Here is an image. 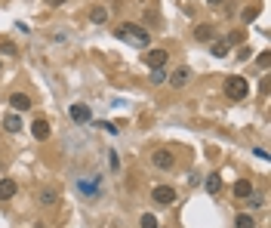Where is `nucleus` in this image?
Wrapping results in <instances>:
<instances>
[{
	"mask_svg": "<svg viewBox=\"0 0 271 228\" xmlns=\"http://www.w3.org/2000/svg\"><path fill=\"white\" fill-rule=\"evenodd\" d=\"M114 37H117V40L133 43V47H148L151 31H148V28H142V25H136V22H120V25L114 28Z\"/></svg>",
	"mask_w": 271,
	"mask_h": 228,
	"instance_id": "f257e3e1",
	"label": "nucleus"
},
{
	"mask_svg": "<svg viewBox=\"0 0 271 228\" xmlns=\"http://www.w3.org/2000/svg\"><path fill=\"white\" fill-rule=\"evenodd\" d=\"M225 96H228L231 102L246 99V96H250V81H246V77H241V74L225 77Z\"/></svg>",
	"mask_w": 271,
	"mask_h": 228,
	"instance_id": "f03ea898",
	"label": "nucleus"
},
{
	"mask_svg": "<svg viewBox=\"0 0 271 228\" xmlns=\"http://www.w3.org/2000/svg\"><path fill=\"white\" fill-rule=\"evenodd\" d=\"M176 200H179V191L173 185H154L151 188V203H157V207H173Z\"/></svg>",
	"mask_w": 271,
	"mask_h": 228,
	"instance_id": "7ed1b4c3",
	"label": "nucleus"
},
{
	"mask_svg": "<svg viewBox=\"0 0 271 228\" xmlns=\"http://www.w3.org/2000/svg\"><path fill=\"white\" fill-rule=\"evenodd\" d=\"M191 81H194V71H191L188 65H179V68H176V71H170V77H167V84L176 86V89H185Z\"/></svg>",
	"mask_w": 271,
	"mask_h": 228,
	"instance_id": "20e7f679",
	"label": "nucleus"
},
{
	"mask_svg": "<svg viewBox=\"0 0 271 228\" xmlns=\"http://www.w3.org/2000/svg\"><path fill=\"white\" fill-rule=\"evenodd\" d=\"M167 59H170V53L167 50H160V47H154V50H145V56H142V62L154 71V68H163L167 65Z\"/></svg>",
	"mask_w": 271,
	"mask_h": 228,
	"instance_id": "39448f33",
	"label": "nucleus"
},
{
	"mask_svg": "<svg viewBox=\"0 0 271 228\" xmlns=\"http://www.w3.org/2000/svg\"><path fill=\"white\" fill-rule=\"evenodd\" d=\"M151 164H154L157 170H173L176 157H173V151H167V148H157V151L151 154Z\"/></svg>",
	"mask_w": 271,
	"mask_h": 228,
	"instance_id": "423d86ee",
	"label": "nucleus"
},
{
	"mask_svg": "<svg viewBox=\"0 0 271 228\" xmlns=\"http://www.w3.org/2000/svg\"><path fill=\"white\" fill-rule=\"evenodd\" d=\"M50 123H46L43 117H37V120H34L31 123V136H34V139H37V142H46V139H50Z\"/></svg>",
	"mask_w": 271,
	"mask_h": 228,
	"instance_id": "0eeeda50",
	"label": "nucleus"
},
{
	"mask_svg": "<svg viewBox=\"0 0 271 228\" xmlns=\"http://www.w3.org/2000/svg\"><path fill=\"white\" fill-rule=\"evenodd\" d=\"M16 191H19L16 179H0V203H3V200H13Z\"/></svg>",
	"mask_w": 271,
	"mask_h": 228,
	"instance_id": "6e6552de",
	"label": "nucleus"
},
{
	"mask_svg": "<svg viewBox=\"0 0 271 228\" xmlns=\"http://www.w3.org/2000/svg\"><path fill=\"white\" fill-rule=\"evenodd\" d=\"M68 114H71V120H77V123H90V117H92V114H90V105H80V102L68 108Z\"/></svg>",
	"mask_w": 271,
	"mask_h": 228,
	"instance_id": "1a4fd4ad",
	"label": "nucleus"
},
{
	"mask_svg": "<svg viewBox=\"0 0 271 228\" xmlns=\"http://www.w3.org/2000/svg\"><path fill=\"white\" fill-rule=\"evenodd\" d=\"M9 105H13V111H28L31 108V96L28 93H13L9 96Z\"/></svg>",
	"mask_w": 271,
	"mask_h": 228,
	"instance_id": "9d476101",
	"label": "nucleus"
},
{
	"mask_svg": "<svg viewBox=\"0 0 271 228\" xmlns=\"http://www.w3.org/2000/svg\"><path fill=\"white\" fill-rule=\"evenodd\" d=\"M231 191H234V198H241V200H243V198H250V195H253V182H250V179H238Z\"/></svg>",
	"mask_w": 271,
	"mask_h": 228,
	"instance_id": "9b49d317",
	"label": "nucleus"
},
{
	"mask_svg": "<svg viewBox=\"0 0 271 228\" xmlns=\"http://www.w3.org/2000/svg\"><path fill=\"white\" fill-rule=\"evenodd\" d=\"M204 185H207V195H213V198L222 195V176H219V173H210Z\"/></svg>",
	"mask_w": 271,
	"mask_h": 228,
	"instance_id": "f8f14e48",
	"label": "nucleus"
},
{
	"mask_svg": "<svg viewBox=\"0 0 271 228\" xmlns=\"http://www.w3.org/2000/svg\"><path fill=\"white\" fill-rule=\"evenodd\" d=\"M56 200H59V191H56V188H40V195H37V203H40V207H53Z\"/></svg>",
	"mask_w": 271,
	"mask_h": 228,
	"instance_id": "ddd939ff",
	"label": "nucleus"
},
{
	"mask_svg": "<svg viewBox=\"0 0 271 228\" xmlns=\"http://www.w3.org/2000/svg\"><path fill=\"white\" fill-rule=\"evenodd\" d=\"M194 37L200 43H213V25H197L194 28Z\"/></svg>",
	"mask_w": 271,
	"mask_h": 228,
	"instance_id": "4468645a",
	"label": "nucleus"
},
{
	"mask_svg": "<svg viewBox=\"0 0 271 228\" xmlns=\"http://www.w3.org/2000/svg\"><path fill=\"white\" fill-rule=\"evenodd\" d=\"M3 127H6L9 133H22V117H19V114H6V117H3Z\"/></svg>",
	"mask_w": 271,
	"mask_h": 228,
	"instance_id": "2eb2a0df",
	"label": "nucleus"
},
{
	"mask_svg": "<svg viewBox=\"0 0 271 228\" xmlns=\"http://www.w3.org/2000/svg\"><path fill=\"white\" fill-rule=\"evenodd\" d=\"M90 19L96 22V25H105V22H108V9H105V6H92L90 9Z\"/></svg>",
	"mask_w": 271,
	"mask_h": 228,
	"instance_id": "dca6fc26",
	"label": "nucleus"
},
{
	"mask_svg": "<svg viewBox=\"0 0 271 228\" xmlns=\"http://www.w3.org/2000/svg\"><path fill=\"white\" fill-rule=\"evenodd\" d=\"M234 228H256V219L250 213H238V219H234Z\"/></svg>",
	"mask_w": 271,
	"mask_h": 228,
	"instance_id": "f3484780",
	"label": "nucleus"
},
{
	"mask_svg": "<svg viewBox=\"0 0 271 228\" xmlns=\"http://www.w3.org/2000/svg\"><path fill=\"white\" fill-rule=\"evenodd\" d=\"M210 53H213L216 59H225V56H228V43L225 40H216L213 47H210Z\"/></svg>",
	"mask_w": 271,
	"mask_h": 228,
	"instance_id": "a211bd4d",
	"label": "nucleus"
},
{
	"mask_svg": "<svg viewBox=\"0 0 271 228\" xmlns=\"http://www.w3.org/2000/svg\"><path fill=\"white\" fill-rule=\"evenodd\" d=\"M139 225H142V228H160V222H157V216H151V213H145L142 219H139Z\"/></svg>",
	"mask_w": 271,
	"mask_h": 228,
	"instance_id": "6ab92c4d",
	"label": "nucleus"
},
{
	"mask_svg": "<svg viewBox=\"0 0 271 228\" xmlns=\"http://www.w3.org/2000/svg\"><path fill=\"white\" fill-rule=\"evenodd\" d=\"M0 53H6V56H16L19 50H16V43H13V40H0Z\"/></svg>",
	"mask_w": 271,
	"mask_h": 228,
	"instance_id": "aec40b11",
	"label": "nucleus"
},
{
	"mask_svg": "<svg viewBox=\"0 0 271 228\" xmlns=\"http://www.w3.org/2000/svg\"><path fill=\"white\" fill-rule=\"evenodd\" d=\"M167 81V74H163V68H154V71H151V84H163Z\"/></svg>",
	"mask_w": 271,
	"mask_h": 228,
	"instance_id": "412c9836",
	"label": "nucleus"
},
{
	"mask_svg": "<svg viewBox=\"0 0 271 228\" xmlns=\"http://www.w3.org/2000/svg\"><path fill=\"white\" fill-rule=\"evenodd\" d=\"M268 65H271V53H259V68L268 71Z\"/></svg>",
	"mask_w": 271,
	"mask_h": 228,
	"instance_id": "4be33fe9",
	"label": "nucleus"
},
{
	"mask_svg": "<svg viewBox=\"0 0 271 228\" xmlns=\"http://www.w3.org/2000/svg\"><path fill=\"white\" fill-rule=\"evenodd\" d=\"M259 16V6H250V9H243V22H253Z\"/></svg>",
	"mask_w": 271,
	"mask_h": 228,
	"instance_id": "5701e85b",
	"label": "nucleus"
},
{
	"mask_svg": "<svg viewBox=\"0 0 271 228\" xmlns=\"http://www.w3.org/2000/svg\"><path fill=\"white\" fill-rule=\"evenodd\" d=\"M250 56H253V50H250V47H243V50L238 53V59H241V62H250Z\"/></svg>",
	"mask_w": 271,
	"mask_h": 228,
	"instance_id": "b1692460",
	"label": "nucleus"
},
{
	"mask_svg": "<svg viewBox=\"0 0 271 228\" xmlns=\"http://www.w3.org/2000/svg\"><path fill=\"white\" fill-rule=\"evenodd\" d=\"M108 161H111V167H114V170L120 167V157H117V151H108Z\"/></svg>",
	"mask_w": 271,
	"mask_h": 228,
	"instance_id": "393cba45",
	"label": "nucleus"
},
{
	"mask_svg": "<svg viewBox=\"0 0 271 228\" xmlns=\"http://www.w3.org/2000/svg\"><path fill=\"white\" fill-rule=\"evenodd\" d=\"M99 130H105V133H111V136L117 133V127H114V123H99Z\"/></svg>",
	"mask_w": 271,
	"mask_h": 228,
	"instance_id": "a878e982",
	"label": "nucleus"
},
{
	"mask_svg": "<svg viewBox=\"0 0 271 228\" xmlns=\"http://www.w3.org/2000/svg\"><path fill=\"white\" fill-rule=\"evenodd\" d=\"M250 207H253V210H259V207H265V198H253V200H250Z\"/></svg>",
	"mask_w": 271,
	"mask_h": 228,
	"instance_id": "bb28decb",
	"label": "nucleus"
},
{
	"mask_svg": "<svg viewBox=\"0 0 271 228\" xmlns=\"http://www.w3.org/2000/svg\"><path fill=\"white\" fill-rule=\"evenodd\" d=\"M50 6H62V3H68V0H46Z\"/></svg>",
	"mask_w": 271,
	"mask_h": 228,
	"instance_id": "cd10ccee",
	"label": "nucleus"
},
{
	"mask_svg": "<svg viewBox=\"0 0 271 228\" xmlns=\"http://www.w3.org/2000/svg\"><path fill=\"white\" fill-rule=\"evenodd\" d=\"M207 3H210V6H222V3H225V0H207Z\"/></svg>",
	"mask_w": 271,
	"mask_h": 228,
	"instance_id": "c85d7f7f",
	"label": "nucleus"
},
{
	"mask_svg": "<svg viewBox=\"0 0 271 228\" xmlns=\"http://www.w3.org/2000/svg\"><path fill=\"white\" fill-rule=\"evenodd\" d=\"M0 68H3V62H0Z\"/></svg>",
	"mask_w": 271,
	"mask_h": 228,
	"instance_id": "c756f323",
	"label": "nucleus"
}]
</instances>
